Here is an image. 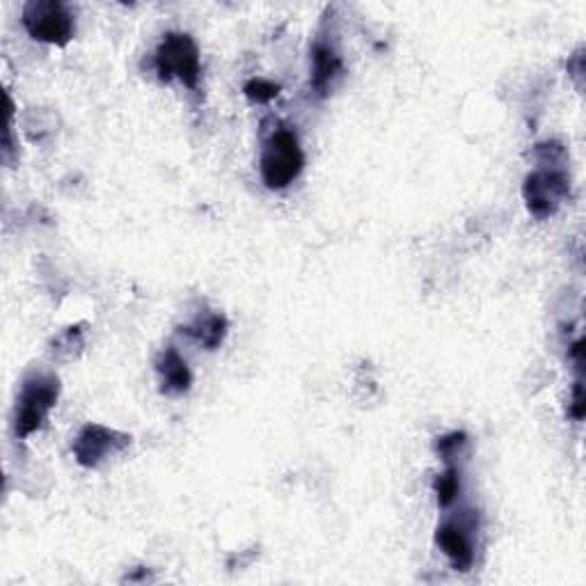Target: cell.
Masks as SVG:
<instances>
[{"instance_id":"6da1fadb","label":"cell","mask_w":586,"mask_h":586,"mask_svg":"<svg viewBox=\"0 0 586 586\" xmlns=\"http://www.w3.org/2000/svg\"><path fill=\"white\" fill-rule=\"evenodd\" d=\"M305 168V154L298 140V133L291 126L278 124L271 136L263 140L259 170L261 181L269 191H284L301 177Z\"/></svg>"},{"instance_id":"7a4b0ae2","label":"cell","mask_w":586,"mask_h":586,"mask_svg":"<svg viewBox=\"0 0 586 586\" xmlns=\"http://www.w3.org/2000/svg\"><path fill=\"white\" fill-rule=\"evenodd\" d=\"M60 396V381L50 371H31L21 383L14 408V436L25 440L40 431L48 413L56 408Z\"/></svg>"},{"instance_id":"3957f363","label":"cell","mask_w":586,"mask_h":586,"mask_svg":"<svg viewBox=\"0 0 586 586\" xmlns=\"http://www.w3.org/2000/svg\"><path fill=\"white\" fill-rule=\"evenodd\" d=\"M154 67L164 83L179 81L189 90H198L202 63L195 40L185 33H168L156 48Z\"/></svg>"},{"instance_id":"277c9868","label":"cell","mask_w":586,"mask_h":586,"mask_svg":"<svg viewBox=\"0 0 586 586\" xmlns=\"http://www.w3.org/2000/svg\"><path fill=\"white\" fill-rule=\"evenodd\" d=\"M23 29L35 42L67 46L76 35V19L60 0H31L23 5Z\"/></svg>"},{"instance_id":"5b68a950","label":"cell","mask_w":586,"mask_h":586,"mask_svg":"<svg viewBox=\"0 0 586 586\" xmlns=\"http://www.w3.org/2000/svg\"><path fill=\"white\" fill-rule=\"evenodd\" d=\"M564 164H541L539 170L529 172L525 179V204L539 221L554 216L556 209L571 195V179Z\"/></svg>"},{"instance_id":"8992f818","label":"cell","mask_w":586,"mask_h":586,"mask_svg":"<svg viewBox=\"0 0 586 586\" xmlns=\"http://www.w3.org/2000/svg\"><path fill=\"white\" fill-rule=\"evenodd\" d=\"M128 444L131 436L122 431L109 429L103 424H86L71 444V454L78 465L94 470L109 459L122 454Z\"/></svg>"},{"instance_id":"52a82bcc","label":"cell","mask_w":586,"mask_h":586,"mask_svg":"<svg viewBox=\"0 0 586 586\" xmlns=\"http://www.w3.org/2000/svg\"><path fill=\"white\" fill-rule=\"evenodd\" d=\"M474 529H476L474 511H463L461 516L447 518L444 522L438 525L436 543L457 571L465 573L474 564Z\"/></svg>"},{"instance_id":"ba28073f","label":"cell","mask_w":586,"mask_h":586,"mask_svg":"<svg viewBox=\"0 0 586 586\" xmlns=\"http://www.w3.org/2000/svg\"><path fill=\"white\" fill-rule=\"evenodd\" d=\"M309 65H312L309 86L318 99H324L330 94V90L343 74V60L339 56L337 46L326 37H318L312 46Z\"/></svg>"},{"instance_id":"9c48e42d","label":"cell","mask_w":586,"mask_h":586,"mask_svg":"<svg viewBox=\"0 0 586 586\" xmlns=\"http://www.w3.org/2000/svg\"><path fill=\"white\" fill-rule=\"evenodd\" d=\"M156 371L161 379V392L170 396L185 394L193 385V374L185 360L179 356L177 349L168 346V349L156 358Z\"/></svg>"},{"instance_id":"30bf717a","label":"cell","mask_w":586,"mask_h":586,"mask_svg":"<svg viewBox=\"0 0 586 586\" xmlns=\"http://www.w3.org/2000/svg\"><path fill=\"white\" fill-rule=\"evenodd\" d=\"M227 330H229V324H227V318L223 314L198 316L191 326L181 328L183 335L193 337L200 346H204L206 351H216L218 346L225 341Z\"/></svg>"},{"instance_id":"8fae6325","label":"cell","mask_w":586,"mask_h":586,"mask_svg":"<svg viewBox=\"0 0 586 586\" xmlns=\"http://www.w3.org/2000/svg\"><path fill=\"white\" fill-rule=\"evenodd\" d=\"M433 491L438 495V504L442 506V509H449V506L459 499V493H461V472H459V467L457 465H447V470L436 476Z\"/></svg>"},{"instance_id":"7c38bea8","label":"cell","mask_w":586,"mask_h":586,"mask_svg":"<svg viewBox=\"0 0 586 586\" xmlns=\"http://www.w3.org/2000/svg\"><path fill=\"white\" fill-rule=\"evenodd\" d=\"M467 449V436L463 431H454V433H447L442 438H438L436 442V451L438 457L447 463V465H454L457 459H461Z\"/></svg>"},{"instance_id":"4fadbf2b","label":"cell","mask_w":586,"mask_h":586,"mask_svg":"<svg viewBox=\"0 0 586 586\" xmlns=\"http://www.w3.org/2000/svg\"><path fill=\"white\" fill-rule=\"evenodd\" d=\"M83 349V333L81 326H71L67 328L56 341H53V356L63 358V360H71L78 351Z\"/></svg>"},{"instance_id":"5bb4252c","label":"cell","mask_w":586,"mask_h":586,"mask_svg":"<svg viewBox=\"0 0 586 586\" xmlns=\"http://www.w3.org/2000/svg\"><path fill=\"white\" fill-rule=\"evenodd\" d=\"M244 92L255 103H269L280 94V86L266 81V78H252V81L246 83Z\"/></svg>"},{"instance_id":"9a60e30c","label":"cell","mask_w":586,"mask_h":586,"mask_svg":"<svg viewBox=\"0 0 586 586\" xmlns=\"http://www.w3.org/2000/svg\"><path fill=\"white\" fill-rule=\"evenodd\" d=\"M584 410H586V406H584V387H582V379H577V383H575V390H573V406H571V415L579 421V419H584Z\"/></svg>"}]
</instances>
